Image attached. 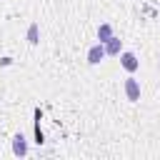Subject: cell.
<instances>
[{
  "mask_svg": "<svg viewBox=\"0 0 160 160\" xmlns=\"http://www.w3.org/2000/svg\"><path fill=\"white\" fill-rule=\"evenodd\" d=\"M42 130H40V122H35V142H42Z\"/></svg>",
  "mask_w": 160,
  "mask_h": 160,
  "instance_id": "cell-8",
  "label": "cell"
},
{
  "mask_svg": "<svg viewBox=\"0 0 160 160\" xmlns=\"http://www.w3.org/2000/svg\"><path fill=\"white\" fill-rule=\"evenodd\" d=\"M102 45H105V52H108V55H120V50H122V42H120V38H115V35H112L110 40H105Z\"/></svg>",
  "mask_w": 160,
  "mask_h": 160,
  "instance_id": "cell-4",
  "label": "cell"
},
{
  "mask_svg": "<svg viewBox=\"0 0 160 160\" xmlns=\"http://www.w3.org/2000/svg\"><path fill=\"white\" fill-rule=\"evenodd\" d=\"M110 38H112V25H110V22H102V25L98 28V40L105 42V40H110Z\"/></svg>",
  "mask_w": 160,
  "mask_h": 160,
  "instance_id": "cell-7",
  "label": "cell"
},
{
  "mask_svg": "<svg viewBox=\"0 0 160 160\" xmlns=\"http://www.w3.org/2000/svg\"><path fill=\"white\" fill-rule=\"evenodd\" d=\"M38 40H40V25L38 22H30V28H28V42L30 45H38Z\"/></svg>",
  "mask_w": 160,
  "mask_h": 160,
  "instance_id": "cell-6",
  "label": "cell"
},
{
  "mask_svg": "<svg viewBox=\"0 0 160 160\" xmlns=\"http://www.w3.org/2000/svg\"><path fill=\"white\" fill-rule=\"evenodd\" d=\"M12 152H15V155H20V158L28 152V142H25V138H22V135H15V138H12Z\"/></svg>",
  "mask_w": 160,
  "mask_h": 160,
  "instance_id": "cell-5",
  "label": "cell"
},
{
  "mask_svg": "<svg viewBox=\"0 0 160 160\" xmlns=\"http://www.w3.org/2000/svg\"><path fill=\"white\" fill-rule=\"evenodd\" d=\"M125 95H128L130 102H138V100H140V82H138L135 78H128V80H125Z\"/></svg>",
  "mask_w": 160,
  "mask_h": 160,
  "instance_id": "cell-2",
  "label": "cell"
},
{
  "mask_svg": "<svg viewBox=\"0 0 160 160\" xmlns=\"http://www.w3.org/2000/svg\"><path fill=\"white\" fill-rule=\"evenodd\" d=\"M120 65L128 70V72H135L138 68H140V60L135 58V52H130V50H125V52H120Z\"/></svg>",
  "mask_w": 160,
  "mask_h": 160,
  "instance_id": "cell-1",
  "label": "cell"
},
{
  "mask_svg": "<svg viewBox=\"0 0 160 160\" xmlns=\"http://www.w3.org/2000/svg\"><path fill=\"white\" fill-rule=\"evenodd\" d=\"M105 55H108V52H105V45H102V42H95V45L88 50V62H90V65H98Z\"/></svg>",
  "mask_w": 160,
  "mask_h": 160,
  "instance_id": "cell-3",
  "label": "cell"
}]
</instances>
